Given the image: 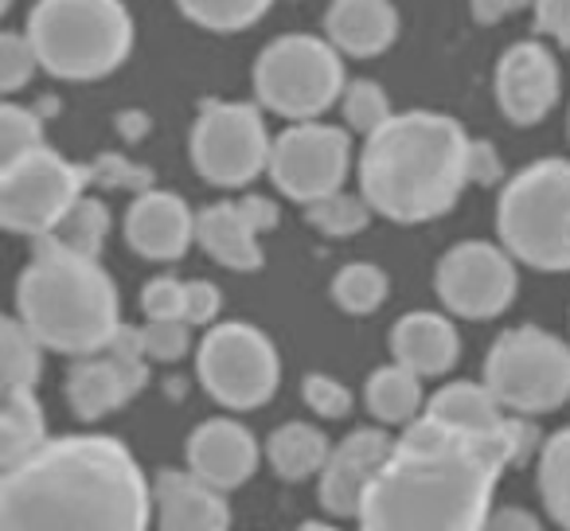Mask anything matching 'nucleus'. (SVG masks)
Instances as JSON below:
<instances>
[{"label":"nucleus","mask_w":570,"mask_h":531,"mask_svg":"<svg viewBox=\"0 0 570 531\" xmlns=\"http://www.w3.org/2000/svg\"><path fill=\"white\" fill-rule=\"evenodd\" d=\"M539 430L508 414L492 437H469L434 419H414L391 450L360 508V531H481L504 469L531 461Z\"/></svg>","instance_id":"f257e3e1"},{"label":"nucleus","mask_w":570,"mask_h":531,"mask_svg":"<svg viewBox=\"0 0 570 531\" xmlns=\"http://www.w3.org/2000/svg\"><path fill=\"white\" fill-rule=\"evenodd\" d=\"M153 484L114 434L48 437L0 473V531H149Z\"/></svg>","instance_id":"f03ea898"},{"label":"nucleus","mask_w":570,"mask_h":531,"mask_svg":"<svg viewBox=\"0 0 570 531\" xmlns=\"http://www.w3.org/2000/svg\"><path fill=\"white\" fill-rule=\"evenodd\" d=\"M469 137L458 118L434 110L395 114L364 137L360 191L391 223H430L465 191Z\"/></svg>","instance_id":"7ed1b4c3"},{"label":"nucleus","mask_w":570,"mask_h":531,"mask_svg":"<svg viewBox=\"0 0 570 531\" xmlns=\"http://www.w3.org/2000/svg\"><path fill=\"white\" fill-rule=\"evenodd\" d=\"M32 262L17 278V317L40 336L48 352L95 356L114 341L118 289L102 262L59 246L56 238H32Z\"/></svg>","instance_id":"20e7f679"},{"label":"nucleus","mask_w":570,"mask_h":531,"mask_svg":"<svg viewBox=\"0 0 570 531\" xmlns=\"http://www.w3.org/2000/svg\"><path fill=\"white\" fill-rule=\"evenodd\" d=\"M24 32L43 71L67 82L106 79L134 51V17L121 0H36Z\"/></svg>","instance_id":"39448f33"},{"label":"nucleus","mask_w":570,"mask_h":531,"mask_svg":"<svg viewBox=\"0 0 570 531\" xmlns=\"http://www.w3.org/2000/svg\"><path fill=\"white\" fill-rule=\"evenodd\" d=\"M497 235L531 271H570V160L543 157L520 168L497 199Z\"/></svg>","instance_id":"423d86ee"},{"label":"nucleus","mask_w":570,"mask_h":531,"mask_svg":"<svg viewBox=\"0 0 570 531\" xmlns=\"http://www.w3.org/2000/svg\"><path fill=\"white\" fill-rule=\"evenodd\" d=\"M344 59L321 36L289 32L266 43L254 63V95L289 121H317L344 98Z\"/></svg>","instance_id":"0eeeda50"},{"label":"nucleus","mask_w":570,"mask_h":531,"mask_svg":"<svg viewBox=\"0 0 570 531\" xmlns=\"http://www.w3.org/2000/svg\"><path fill=\"white\" fill-rule=\"evenodd\" d=\"M484 383L512 414H547L570 399V344L539 325H515L492 341Z\"/></svg>","instance_id":"6e6552de"},{"label":"nucleus","mask_w":570,"mask_h":531,"mask_svg":"<svg viewBox=\"0 0 570 531\" xmlns=\"http://www.w3.org/2000/svg\"><path fill=\"white\" fill-rule=\"evenodd\" d=\"M196 372L204 391L227 411L266 406L282 380V360L262 328L246 321H219L207 328L196 352Z\"/></svg>","instance_id":"1a4fd4ad"},{"label":"nucleus","mask_w":570,"mask_h":531,"mask_svg":"<svg viewBox=\"0 0 570 531\" xmlns=\"http://www.w3.org/2000/svg\"><path fill=\"white\" fill-rule=\"evenodd\" d=\"M269 141L262 110L250 102L204 98L191 121L188 153L196 173L215 188H246L262 168H269Z\"/></svg>","instance_id":"9d476101"},{"label":"nucleus","mask_w":570,"mask_h":531,"mask_svg":"<svg viewBox=\"0 0 570 531\" xmlns=\"http://www.w3.org/2000/svg\"><path fill=\"white\" fill-rule=\"evenodd\" d=\"M87 184V165H75L43 145L0 168V227L28 238L51 235Z\"/></svg>","instance_id":"9b49d317"},{"label":"nucleus","mask_w":570,"mask_h":531,"mask_svg":"<svg viewBox=\"0 0 570 531\" xmlns=\"http://www.w3.org/2000/svg\"><path fill=\"white\" fill-rule=\"evenodd\" d=\"M352 168V137L344 126L325 121H294L269 149V180L294 204H313L344 188Z\"/></svg>","instance_id":"f8f14e48"},{"label":"nucleus","mask_w":570,"mask_h":531,"mask_svg":"<svg viewBox=\"0 0 570 531\" xmlns=\"http://www.w3.org/2000/svg\"><path fill=\"white\" fill-rule=\"evenodd\" d=\"M434 289L453 317L489 321L515 302L520 278H515V262L504 246L469 238L442 254L434 271Z\"/></svg>","instance_id":"ddd939ff"},{"label":"nucleus","mask_w":570,"mask_h":531,"mask_svg":"<svg viewBox=\"0 0 570 531\" xmlns=\"http://www.w3.org/2000/svg\"><path fill=\"white\" fill-rule=\"evenodd\" d=\"M559 63L547 43L520 40L497 59L492 95L512 126H539L559 102Z\"/></svg>","instance_id":"4468645a"},{"label":"nucleus","mask_w":570,"mask_h":531,"mask_svg":"<svg viewBox=\"0 0 570 531\" xmlns=\"http://www.w3.org/2000/svg\"><path fill=\"white\" fill-rule=\"evenodd\" d=\"M391 450H395V437L380 426H360L344 442H336L325 473H321V508L336 520L360 515L367 489L387 465Z\"/></svg>","instance_id":"2eb2a0df"},{"label":"nucleus","mask_w":570,"mask_h":531,"mask_svg":"<svg viewBox=\"0 0 570 531\" xmlns=\"http://www.w3.org/2000/svg\"><path fill=\"white\" fill-rule=\"evenodd\" d=\"M149 383V360H121L114 352L75 356L67 367V403L82 422H98L141 395Z\"/></svg>","instance_id":"dca6fc26"},{"label":"nucleus","mask_w":570,"mask_h":531,"mask_svg":"<svg viewBox=\"0 0 570 531\" xmlns=\"http://www.w3.org/2000/svg\"><path fill=\"white\" fill-rule=\"evenodd\" d=\"M126 243L149 262H180L196 243V212L176 191H141L126 212Z\"/></svg>","instance_id":"f3484780"},{"label":"nucleus","mask_w":570,"mask_h":531,"mask_svg":"<svg viewBox=\"0 0 570 531\" xmlns=\"http://www.w3.org/2000/svg\"><path fill=\"white\" fill-rule=\"evenodd\" d=\"M184 458L199 481L230 492L250 481L258 469V442L238 419H207L191 430Z\"/></svg>","instance_id":"a211bd4d"},{"label":"nucleus","mask_w":570,"mask_h":531,"mask_svg":"<svg viewBox=\"0 0 570 531\" xmlns=\"http://www.w3.org/2000/svg\"><path fill=\"white\" fill-rule=\"evenodd\" d=\"M157 531H230L227 492L199 481L196 473L160 469L157 473Z\"/></svg>","instance_id":"6ab92c4d"},{"label":"nucleus","mask_w":570,"mask_h":531,"mask_svg":"<svg viewBox=\"0 0 570 531\" xmlns=\"http://www.w3.org/2000/svg\"><path fill=\"white\" fill-rule=\"evenodd\" d=\"M325 40L341 56L375 59L399 40V9L391 0H333L325 12Z\"/></svg>","instance_id":"aec40b11"},{"label":"nucleus","mask_w":570,"mask_h":531,"mask_svg":"<svg viewBox=\"0 0 570 531\" xmlns=\"http://www.w3.org/2000/svg\"><path fill=\"white\" fill-rule=\"evenodd\" d=\"M391 356L395 364L411 367L414 375H445L461 356V336L450 317L434 309H414L391 328Z\"/></svg>","instance_id":"412c9836"},{"label":"nucleus","mask_w":570,"mask_h":531,"mask_svg":"<svg viewBox=\"0 0 570 531\" xmlns=\"http://www.w3.org/2000/svg\"><path fill=\"white\" fill-rule=\"evenodd\" d=\"M262 230L246 219V212L235 204H212L196 215V243L207 250V258H215L219 266L238 274H250L262 271V243H258Z\"/></svg>","instance_id":"4be33fe9"},{"label":"nucleus","mask_w":570,"mask_h":531,"mask_svg":"<svg viewBox=\"0 0 570 531\" xmlns=\"http://www.w3.org/2000/svg\"><path fill=\"white\" fill-rule=\"evenodd\" d=\"M426 419H434L438 426H450L469 437H492L504 430L508 414H504V406H500V399L489 391V383L458 380V383H445L438 395H430Z\"/></svg>","instance_id":"5701e85b"},{"label":"nucleus","mask_w":570,"mask_h":531,"mask_svg":"<svg viewBox=\"0 0 570 531\" xmlns=\"http://www.w3.org/2000/svg\"><path fill=\"white\" fill-rule=\"evenodd\" d=\"M328 453H333V442H328L325 430H317L313 422H282V426L266 437V458H269V465H274V473L294 484L325 473Z\"/></svg>","instance_id":"b1692460"},{"label":"nucleus","mask_w":570,"mask_h":531,"mask_svg":"<svg viewBox=\"0 0 570 531\" xmlns=\"http://www.w3.org/2000/svg\"><path fill=\"white\" fill-rule=\"evenodd\" d=\"M364 403L383 426H411L414 419L426 414L430 399L422 395V375L403 364H387L364 380Z\"/></svg>","instance_id":"393cba45"},{"label":"nucleus","mask_w":570,"mask_h":531,"mask_svg":"<svg viewBox=\"0 0 570 531\" xmlns=\"http://www.w3.org/2000/svg\"><path fill=\"white\" fill-rule=\"evenodd\" d=\"M43 442H48V414L36 391L0 395V473L28 461Z\"/></svg>","instance_id":"a878e982"},{"label":"nucleus","mask_w":570,"mask_h":531,"mask_svg":"<svg viewBox=\"0 0 570 531\" xmlns=\"http://www.w3.org/2000/svg\"><path fill=\"white\" fill-rule=\"evenodd\" d=\"M43 375V344L20 317H0V395L36 391Z\"/></svg>","instance_id":"bb28decb"},{"label":"nucleus","mask_w":570,"mask_h":531,"mask_svg":"<svg viewBox=\"0 0 570 531\" xmlns=\"http://www.w3.org/2000/svg\"><path fill=\"white\" fill-rule=\"evenodd\" d=\"M539 496H543L551 520L570 531V426L551 434L539 450Z\"/></svg>","instance_id":"cd10ccee"},{"label":"nucleus","mask_w":570,"mask_h":531,"mask_svg":"<svg viewBox=\"0 0 570 531\" xmlns=\"http://www.w3.org/2000/svg\"><path fill=\"white\" fill-rule=\"evenodd\" d=\"M106 235H110V207H106L98 196H87V191H82V196L71 204V212L59 219V227L51 230L48 238H56L59 246H67V250H75V254L98 258L106 246Z\"/></svg>","instance_id":"c85d7f7f"},{"label":"nucleus","mask_w":570,"mask_h":531,"mask_svg":"<svg viewBox=\"0 0 570 531\" xmlns=\"http://www.w3.org/2000/svg\"><path fill=\"white\" fill-rule=\"evenodd\" d=\"M375 207L367 204L364 191H333V196H321L313 204H305V223L313 230L328 238H352L372 223Z\"/></svg>","instance_id":"c756f323"},{"label":"nucleus","mask_w":570,"mask_h":531,"mask_svg":"<svg viewBox=\"0 0 570 531\" xmlns=\"http://www.w3.org/2000/svg\"><path fill=\"white\" fill-rule=\"evenodd\" d=\"M387 274L375 262H348L333 278V302L336 309L352 313V317H367V313H375L387 302Z\"/></svg>","instance_id":"7c9ffc66"},{"label":"nucleus","mask_w":570,"mask_h":531,"mask_svg":"<svg viewBox=\"0 0 570 531\" xmlns=\"http://www.w3.org/2000/svg\"><path fill=\"white\" fill-rule=\"evenodd\" d=\"M274 0H176V9L207 32H243L258 24Z\"/></svg>","instance_id":"2f4dec72"},{"label":"nucleus","mask_w":570,"mask_h":531,"mask_svg":"<svg viewBox=\"0 0 570 531\" xmlns=\"http://www.w3.org/2000/svg\"><path fill=\"white\" fill-rule=\"evenodd\" d=\"M341 110H344L348 134H364V137H372L375 129H383L391 118H395L387 90H383L375 79L348 82V87H344V98H341Z\"/></svg>","instance_id":"473e14b6"},{"label":"nucleus","mask_w":570,"mask_h":531,"mask_svg":"<svg viewBox=\"0 0 570 531\" xmlns=\"http://www.w3.org/2000/svg\"><path fill=\"white\" fill-rule=\"evenodd\" d=\"M36 149H43V114L4 102L0 106V168Z\"/></svg>","instance_id":"72a5a7b5"},{"label":"nucleus","mask_w":570,"mask_h":531,"mask_svg":"<svg viewBox=\"0 0 570 531\" xmlns=\"http://www.w3.org/2000/svg\"><path fill=\"white\" fill-rule=\"evenodd\" d=\"M40 71V56L28 32H4L0 36V95H17L32 82Z\"/></svg>","instance_id":"f704fd0d"},{"label":"nucleus","mask_w":570,"mask_h":531,"mask_svg":"<svg viewBox=\"0 0 570 531\" xmlns=\"http://www.w3.org/2000/svg\"><path fill=\"white\" fill-rule=\"evenodd\" d=\"M87 176L95 188H106V191H134V196H141V191L153 188L149 168L121 157V153H102V157H95L87 165Z\"/></svg>","instance_id":"c9c22d12"},{"label":"nucleus","mask_w":570,"mask_h":531,"mask_svg":"<svg viewBox=\"0 0 570 531\" xmlns=\"http://www.w3.org/2000/svg\"><path fill=\"white\" fill-rule=\"evenodd\" d=\"M141 336H145V352H149V360H157V364H176V360L188 356V348H191V325L184 317L145 321Z\"/></svg>","instance_id":"e433bc0d"},{"label":"nucleus","mask_w":570,"mask_h":531,"mask_svg":"<svg viewBox=\"0 0 570 531\" xmlns=\"http://www.w3.org/2000/svg\"><path fill=\"white\" fill-rule=\"evenodd\" d=\"M302 399L305 406H309L313 414H321V419L328 422H341L352 414V391L344 387L341 380H333V375L325 372H309L302 380Z\"/></svg>","instance_id":"4c0bfd02"},{"label":"nucleus","mask_w":570,"mask_h":531,"mask_svg":"<svg viewBox=\"0 0 570 531\" xmlns=\"http://www.w3.org/2000/svg\"><path fill=\"white\" fill-rule=\"evenodd\" d=\"M184 294H188V282L173 278V274H160V278L145 282V289H141V313H145V321L184 317Z\"/></svg>","instance_id":"58836bf2"},{"label":"nucleus","mask_w":570,"mask_h":531,"mask_svg":"<svg viewBox=\"0 0 570 531\" xmlns=\"http://www.w3.org/2000/svg\"><path fill=\"white\" fill-rule=\"evenodd\" d=\"M223 313V294L207 278H191L184 294V321L188 325H215Z\"/></svg>","instance_id":"ea45409f"},{"label":"nucleus","mask_w":570,"mask_h":531,"mask_svg":"<svg viewBox=\"0 0 570 531\" xmlns=\"http://www.w3.org/2000/svg\"><path fill=\"white\" fill-rule=\"evenodd\" d=\"M465 176L473 188H492V184L504 176V160H500V149L492 141H469L465 153Z\"/></svg>","instance_id":"a19ab883"},{"label":"nucleus","mask_w":570,"mask_h":531,"mask_svg":"<svg viewBox=\"0 0 570 531\" xmlns=\"http://www.w3.org/2000/svg\"><path fill=\"white\" fill-rule=\"evenodd\" d=\"M535 32L570 48V0H535Z\"/></svg>","instance_id":"79ce46f5"},{"label":"nucleus","mask_w":570,"mask_h":531,"mask_svg":"<svg viewBox=\"0 0 570 531\" xmlns=\"http://www.w3.org/2000/svg\"><path fill=\"white\" fill-rule=\"evenodd\" d=\"M481 531H543V528H539V520L528 512V508L508 504V508H497V512L484 520Z\"/></svg>","instance_id":"37998d69"},{"label":"nucleus","mask_w":570,"mask_h":531,"mask_svg":"<svg viewBox=\"0 0 570 531\" xmlns=\"http://www.w3.org/2000/svg\"><path fill=\"white\" fill-rule=\"evenodd\" d=\"M528 4H535V0H469V12H473L476 24H500Z\"/></svg>","instance_id":"c03bdc74"},{"label":"nucleus","mask_w":570,"mask_h":531,"mask_svg":"<svg viewBox=\"0 0 570 531\" xmlns=\"http://www.w3.org/2000/svg\"><path fill=\"white\" fill-rule=\"evenodd\" d=\"M238 207L246 212V219L254 223V227L266 235V230H274V223H277V204L274 199H266V196H243L238 199Z\"/></svg>","instance_id":"a18cd8bd"},{"label":"nucleus","mask_w":570,"mask_h":531,"mask_svg":"<svg viewBox=\"0 0 570 531\" xmlns=\"http://www.w3.org/2000/svg\"><path fill=\"white\" fill-rule=\"evenodd\" d=\"M114 126H118V134L126 137V141H145V134H149V114L121 110L118 118H114Z\"/></svg>","instance_id":"49530a36"},{"label":"nucleus","mask_w":570,"mask_h":531,"mask_svg":"<svg viewBox=\"0 0 570 531\" xmlns=\"http://www.w3.org/2000/svg\"><path fill=\"white\" fill-rule=\"evenodd\" d=\"M297 531H336L333 523H321V520H309V523H302Z\"/></svg>","instance_id":"de8ad7c7"},{"label":"nucleus","mask_w":570,"mask_h":531,"mask_svg":"<svg viewBox=\"0 0 570 531\" xmlns=\"http://www.w3.org/2000/svg\"><path fill=\"white\" fill-rule=\"evenodd\" d=\"M12 9V0H0V12H9Z\"/></svg>","instance_id":"09e8293b"},{"label":"nucleus","mask_w":570,"mask_h":531,"mask_svg":"<svg viewBox=\"0 0 570 531\" xmlns=\"http://www.w3.org/2000/svg\"><path fill=\"white\" fill-rule=\"evenodd\" d=\"M567 129H570V121H567Z\"/></svg>","instance_id":"8fccbe9b"}]
</instances>
